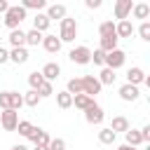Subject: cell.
I'll list each match as a JSON object with an SVG mask.
<instances>
[{
  "instance_id": "1",
  "label": "cell",
  "mask_w": 150,
  "mask_h": 150,
  "mask_svg": "<svg viewBox=\"0 0 150 150\" xmlns=\"http://www.w3.org/2000/svg\"><path fill=\"white\" fill-rule=\"evenodd\" d=\"M26 19V9L21 7V5H9V9L5 12V26L9 28V30H14V28H19L21 26V21Z\"/></svg>"
},
{
  "instance_id": "2",
  "label": "cell",
  "mask_w": 150,
  "mask_h": 150,
  "mask_svg": "<svg viewBox=\"0 0 150 150\" xmlns=\"http://www.w3.org/2000/svg\"><path fill=\"white\" fill-rule=\"evenodd\" d=\"M59 23H61L59 40H61V42H73V40L77 38V21H75V19H68V16H63Z\"/></svg>"
},
{
  "instance_id": "3",
  "label": "cell",
  "mask_w": 150,
  "mask_h": 150,
  "mask_svg": "<svg viewBox=\"0 0 150 150\" xmlns=\"http://www.w3.org/2000/svg\"><path fill=\"white\" fill-rule=\"evenodd\" d=\"M21 105H23V96H21L19 91H2V94H0V108H2V110H7V108L19 110Z\"/></svg>"
},
{
  "instance_id": "4",
  "label": "cell",
  "mask_w": 150,
  "mask_h": 150,
  "mask_svg": "<svg viewBox=\"0 0 150 150\" xmlns=\"http://www.w3.org/2000/svg\"><path fill=\"white\" fill-rule=\"evenodd\" d=\"M124 61H127V54H124L122 49H112V52H105L103 66H105V68H110V70H117V68H122V66H124Z\"/></svg>"
},
{
  "instance_id": "5",
  "label": "cell",
  "mask_w": 150,
  "mask_h": 150,
  "mask_svg": "<svg viewBox=\"0 0 150 150\" xmlns=\"http://www.w3.org/2000/svg\"><path fill=\"white\" fill-rule=\"evenodd\" d=\"M68 59H70L73 63H77V66H87V63H91V49L84 47V45H80V47L70 49Z\"/></svg>"
},
{
  "instance_id": "6",
  "label": "cell",
  "mask_w": 150,
  "mask_h": 150,
  "mask_svg": "<svg viewBox=\"0 0 150 150\" xmlns=\"http://www.w3.org/2000/svg\"><path fill=\"white\" fill-rule=\"evenodd\" d=\"M0 124H2V129H5V131H16L19 112H16V110H12V108L2 110V112H0Z\"/></svg>"
},
{
  "instance_id": "7",
  "label": "cell",
  "mask_w": 150,
  "mask_h": 150,
  "mask_svg": "<svg viewBox=\"0 0 150 150\" xmlns=\"http://www.w3.org/2000/svg\"><path fill=\"white\" fill-rule=\"evenodd\" d=\"M80 80H82V94H87V96H91V98H94L96 94H101V87H103V84H101L94 75H84V77H80Z\"/></svg>"
},
{
  "instance_id": "8",
  "label": "cell",
  "mask_w": 150,
  "mask_h": 150,
  "mask_svg": "<svg viewBox=\"0 0 150 150\" xmlns=\"http://www.w3.org/2000/svg\"><path fill=\"white\" fill-rule=\"evenodd\" d=\"M103 117H105V115H103V108H101L98 103H91V105L84 110V120H87L89 124H96V127H98V124L103 122Z\"/></svg>"
},
{
  "instance_id": "9",
  "label": "cell",
  "mask_w": 150,
  "mask_h": 150,
  "mask_svg": "<svg viewBox=\"0 0 150 150\" xmlns=\"http://www.w3.org/2000/svg\"><path fill=\"white\" fill-rule=\"evenodd\" d=\"M26 138H28V141H33L35 145H49V141H52V138H49V134H47L45 129H40V127H33V129H30V134H28Z\"/></svg>"
},
{
  "instance_id": "10",
  "label": "cell",
  "mask_w": 150,
  "mask_h": 150,
  "mask_svg": "<svg viewBox=\"0 0 150 150\" xmlns=\"http://www.w3.org/2000/svg\"><path fill=\"white\" fill-rule=\"evenodd\" d=\"M138 94H141V91H138V87H136V84H129V82H127V84H122V87H120V98H122V101H127V103L136 101V98H138Z\"/></svg>"
},
{
  "instance_id": "11",
  "label": "cell",
  "mask_w": 150,
  "mask_h": 150,
  "mask_svg": "<svg viewBox=\"0 0 150 150\" xmlns=\"http://www.w3.org/2000/svg\"><path fill=\"white\" fill-rule=\"evenodd\" d=\"M131 0H117L115 2V19H129V14H131Z\"/></svg>"
},
{
  "instance_id": "12",
  "label": "cell",
  "mask_w": 150,
  "mask_h": 150,
  "mask_svg": "<svg viewBox=\"0 0 150 150\" xmlns=\"http://www.w3.org/2000/svg\"><path fill=\"white\" fill-rule=\"evenodd\" d=\"M40 73H42V77H45L47 82H52V80H56V77L61 75V66L54 63V61H49V63H45V68H42Z\"/></svg>"
},
{
  "instance_id": "13",
  "label": "cell",
  "mask_w": 150,
  "mask_h": 150,
  "mask_svg": "<svg viewBox=\"0 0 150 150\" xmlns=\"http://www.w3.org/2000/svg\"><path fill=\"white\" fill-rule=\"evenodd\" d=\"M131 33H134V23L129 19H122L120 23H115V35L117 38H131Z\"/></svg>"
},
{
  "instance_id": "14",
  "label": "cell",
  "mask_w": 150,
  "mask_h": 150,
  "mask_svg": "<svg viewBox=\"0 0 150 150\" xmlns=\"http://www.w3.org/2000/svg\"><path fill=\"white\" fill-rule=\"evenodd\" d=\"M61 45H63V42H61L56 35H42V47H45L49 54H56V52L61 49Z\"/></svg>"
},
{
  "instance_id": "15",
  "label": "cell",
  "mask_w": 150,
  "mask_h": 150,
  "mask_svg": "<svg viewBox=\"0 0 150 150\" xmlns=\"http://www.w3.org/2000/svg\"><path fill=\"white\" fill-rule=\"evenodd\" d=\"M45 14H47V19H49V21H61L63 16H68V14H66V7H63V5H49Z\"/></svg>"
},
{
  "instance_id": "16",
  "label": "cell",
  "mask_w": 150,
  "mask_h": 150,
  "mask_svg": "<svg viewBox=\"0 0 150 150\" xmlns=\"http://www.w3.org/2000/svg\"><path fill=\"white\" fill-rule=\"evenodd\" d=\"M9 61H14L16 66L26 63V61H28V49H26V47H12V52H9Z\"/></svg>"
},
{
  "instance_id": "17",
  "label": "cell",
  "mask_w": 150,
  "mask_h": 150,
  "mask_svg": "<svg viewBox=\"0 0 150 150\" xmlns=\"http://www.w3.org/2000/svg\"><path fill=\"white\" fill-rule=\"evenodd\" d=\"M143 80H145V73H143V68L134 66V68H129V70H127V82H129V84H136V87H138Z\"/></svg>"
},
{
  "instance_id": "18",
  "label": "cell",
  "mask_w": 150,
  "mask_h": 150,
  "mask_svg": "<svg viewBox=\"0 0 150 150\" xmlns=\"http://www.w3.org/2000/svg\"><path fill=\"white\" fill-rule=\"evenodd\" d=\"M131 14H134V19L148 21V16H150V5H148V2H138V5L131 7Z\"/></svg>"
},
{
  "instance_id": "19",
  "label": "cell",
  "mask_w": 150,
  "mask_h": 150,
  "mask_svg": "<svg viewBox=\"0 0 150 150\" xmlns=\"http://www.w3.org/2000/svg\"><path fill=\"white\" fill-rule=\"evenodd\" d=\"M9 45L12 47H26V33L21 30V28H14V30H9Z\"/></svg>"
},
{
  "instance_id": "20",
  "label": "cell",
  "mask_w": 150,
  "mask_h": 150,
  "mask_svg": "<svg viewBox=\"0 0 150 150\" xmlns=\"http://www.w3.org/2000/svg\"><path fill=\"white\" fill-rule=\"evenodd\" d=\"M91 103H94V98L87 96V94H75V96H73V105H75L77 110H82V112H84Z\"/></svg>"
},
{
  "instance_id": "21",
  "label": "cell",
  "mask_w": 150,
  "mask_h": 150,
  "mask_svg": "<svg viewBox=\"0 0 150 150\" xmlns=\"http://www.w3.org/2000/svg\"><path fill=\"white\" fill-rule=\"evenodd\" d=\"M124 138H127V145H134V148L143 143V138H141V129H131V127H129V129L124 131Z\"/></svg>"
},
{
  "instance_id": "22",
  "label": "cell",
  "mask_w": 150,
  "mask_h": 150,
  "mask_svg": "<svg viewBox=\"0 0 150 150\" xmlns=\"http://www.w3.org/2000/svg\"><path fill=\"white\" fill-rule=\"evenodd\" d=\"M49 23H52V21H49V19H47V14H42V12H38V14H35V19H33V28H35V30H40V33H45V30L49 28Z\"/></svg>"
},
{
  "instance_id": "23",
  "label": "cell",
  "mask_w": 150,
  "mask_h": 150,
  "mask_svg": "<svg viewBox=\"0 0 150 150\" xmlns=\"http://www.w3.org/2000/svg\"><path fill=\"white\" fill-rule=\"evenodd\" d=\"M117 35H105V38H101V45H98V49H103V52H112V49H117Z\"/></svg>"
},
{
  "instance_id": "24",
  "label": "cell",
  "mask_w": 150,
  "mask_h": 150,
  "mask_svg": "<svg viewBox=\"0 0 150 150\" xmlns=\"http://www.w3.org/2000/svg\"><path fill=\"white\" fill-rule=\"evenodd\" d=\"M115 138H117V134H115L110 127H105V129H101V131H98V141H101L103 145H112V143H115Z\"/></svg>"
},
{
  "instance_id": "25",
  "label": "cell",
  "mask_w": 150,
  "mask_h": 150,
  "mask_svg": "<svg viewBox=\"0 0 150 150\" xmlns=\"http://www.w3.org/2000/svg\"><path fill=\"white\" fill-rule=\"evenodd\" d=\"M110 129H112L115 134H117V131H127V129H129V120H127V117H122V115H117V117H112Z\"/></svg>"
},
{
  "instance_id": "26",
  "label": "cell",
  "mask_w": 150,
  "mask_h": 150,
  "mask_svg": "<svg viewBox=\"0 0 150 150\" xmlns=\"http://www.w3.org/2000/svg\"><path fill=\"white\" fill-rule=\"evenodd\" d=\"M26 45H30V47L42 45V33H40V30H35V28H30V30L26 33Z\"/></svg>"
},
{
  "instance_id": "27",
  "label": "cell",
  "mask_w": 150,
  "mask_h": 150,
  "mask_svg": "<svg viewBox=\"0 0 150 150\" xmlns=\"http://www.w3.org/2000/svg\"><path fill=\"white\" fill-rule=\"evenodd\" d=\"M21 7L28 12V9H35V12H40V9H45L47 7V0H21Z\"/></svg>"
},
{
  "instance_id": "28",
  "label": "cell",
  "mask_w": 150,
  "mask_h": 150,
  "mask_svg": "<svg viewBox=\"0 0 150 150\" xmlns=\"http://www.w3.org/2000/svg\"><path fill=\"white\" fill-rule=\"evenodd\" d=\"M56 105L63 108V110L70 108V105H73V96H70L68 91H59V94H56Z\"/></svg>"
},
{
  "instance_id": "29",
  "label": "cell",
  "mask_w": 150,
  "mask_h": 150,
  "mask_svg": "<svg viewBox=\"0 0 150 150\" xmlns=\"http://www.w3.org/2000/svg\"><path fill=\"white\" fill-rule=\"evenodd\" d=\"M115 77H117V75H115V70H110V68H103V70H101V75H98L96 80H98L101 84H112V82H115Z\"/></svg>"
},
{
  "instance_id": "30",
  "label": "cell",
  "mask_w": 150,
  "mask_h": 150,
  "mask_svg": "<svg viewBox=\"0 0 150 150\" xmlns=\"http://www.w3.org/2000/svg\"><path fill=\"white\" fill-rule=\"evenodd\" d=\"M66 91H68L70 96H75V94H82V80H80V77H73V80H68V87H66Z\"/></svg>"
},
{
  "instance_id": "31",
  "label": "cell",
  "mask_w": 150,
  "mask_h": 150,
  "mask_svg": "<svg viewBox=\"0 0 150 150\" xmlns=\"http://www.w3.org/2000/svg\"><path fill=\"white\" fill-rule=\"evenodd\" d=\"M40 101H42V96H40V94L35 91V89H30V91H28V94L23 96V105H30V108H35V105H38Z\"/></svg>"
},
{
  "instance_id": "32",
  "label": "cell",
  "mask_w": 150,
  "mask_h": 150,
  "mask_svg": "<svg viewBox=\"0 0 150 150\" xmlns=\"http://www.w3.org/2000/svg\"><path fill=\"white\" fill-rule=\"evenodd\" d=\"M98 35H101V38H105V35H115V23H112V21H103V23L98 26Z\"/></svg>"
},
{
  "instance_id": "33",
  "label": "cell",
  "mask_w": 150,
  "mask_h": 150,
  "mask_svg": "<svg viewBox=\"0 0 150 150\" xmlns=\"http://www.w3.org/2000/svg\"><path fill=\"white\" fill-rule=\"evenodd\" d=\"M42 82H45L42 73H38V70H35V73H30V75H28V84H30V89H35V91H38V87H40Z\"/></svg>"
},
{
  "instance_id": "34",
  "label": "cell",
  "mask_w": 150,
  "mask_h": 150,
  "mask_svg": "<svg viewBox=\"0 0 150 150\" xmlns=\"http://www.w3.org/2000/svg\"><path fill=\"white\" fill-rule=\"evenodd\" d=\"M138 35H141V40L150 42V21H141V26H138Z\"/></svg>"
},
{
  "instance_id": "35",
  "label": "cell",
  "mask_w": 150,
  "mask_h": 150,
  "mask_svg": "<svg viewBox=\"0 0 150 150\" xmlns=\"http://www.w3.org/2000/svg\"><path fill=\"white\" fill-rule=\"evenodd\" d=\"M38 94H40L42 98H45V96H52V94H54V87H52V82H47V80H45V82L38 87Z\"/></svg>"
},
{
  "instance_id": "36",
  "label": "cell",
  "mask_w": 150,
  "mask_h": 150,
  "mask_svg": "<svg viewBox=\"0 0 150 150\" xmlns=\"http://www.w3.org/2000/svg\"><path fill=\"white\" fill-rule=\"evenodd\" d=\"M30 129H33V124H30L28 120H19V124H16V131H19L21 136H28V134H30Z\"/></svg>"
},
{
  "instance_id": "37",
  "label": "cell",
  "mask_w": 150,
  "mask_h": 150,
  "mask_svg": "<svg viewBox=\"0 0 150 150\" xmlns=\"http://www.w3.org/2000/svg\"><path fill=\"white\" fill-rule=\"evenodd\" d=\"M47 148H49V150H66V141H63V138H52Z\"/></svg>"
},
{
  "instance_id": "38",
  "label": "cell",
  "mask_w": 150,
  "mask_h": 150,
  "mask_svg": "<svg viewBox=\"0 0 150 150\" xmlns=\"http://www.w3.org/2000/svg\"><path fill=\"white\" fill-rule=\"evenodd\" d=\"M103 59H105V52H103V49H96V52H91V61H94L96 66H103Z\"/></svg>"
},
{
  "instance_id": "39",
  "label": "cell",
  "mask_w": 150,
  "mask_h": 150,
  "mask_svg": "<svg viewBox=\"0 0 150 150\" xmlns=\"http://www.w3.org/2000/svg\"><path fill=\"white\" fill-rule=\"evenodd\" d=\"M141 138H143V143H148V141H150V124H145V127L141 129Z\"/></svg>"
},
{
  "instance_id": "40",
  "label": "cell",
  "mask_w": 150,
  "mask_h": 150,
  "mask_svg": "<svg viewBox=\"0 0 150 150\" xmlns=\"http://www.w3.org/2000/svg\"><path fill=\"white\" fill-rule=\"evenodd\" d=\"M7 61H9V52L0 45V66H2V63H7Z\"/></svg>"
},
{
  "instance_id": "41",
  "label": "cell",
  "mask_w": 150,
  "mask_h": 150,
  "mask_svg": "<svg viewBox=\"0 0 150 150\" xmlns=\"http://www.w3.org/2000/svg\"><path fill=\"white\" fill-rule=\"evenodd\" d=\"M84 5H87L89 9H98V7L103 5V0H84Z\"/></svg>"
},
{
  "instance_id": "42",
  "label": "cell",
  "mask_w": 150,
  "mask_h": 150,
  "mask_svg": "<svg viewBox=\"0 0 150 150\" xmlns=\"http://www.w3.org/2000/svg\"><path fill=\"white\" fill-rule=\"evenodd\" d=\"M7 9H9V2L7 0H0V14H5Z\"/></svg>"
},
{
  "instance_id": "43",
  "label": "cell",
  "mask_w": 150,
  "mask_h": 150,
  "mask_svg": "<svg viewBox=\"0 0 150 150\" xmlns=\"http://www.w3.org/2000/svg\"><path fill=\"white\" fill-rule=\"evenodd\" d=\"M12 150H28L26 145H21V143H16V145H12Z\"/></svg>"
},
{
  "instance_id": "44",
  "label": "cell",
  "mask_w": 150,
  "mask_h": 150,
  "mask_svg": "<svg viewBox=\"0 0 150 150\" xmlns=\"http://www.w3.org/2000/svg\"><path fill=\"white\" fill-rule=\"evenodd\" d=\"M117 150H136V148H134V145H127V143H124V145H120Z\"/></svg>"
},
{
  "instance_id": "45",
  "label": "cell",
  "mask_w": 150,
  "mask_h": 150,
  "mask_svg": "<svg viewBox=\"0 0 150 150\" xmlns=\"http://www.w3.org/2000/svg\"><path fill=\"white\" fill-rule=\"evenodd\" d=\"M33 150H49V148H47V145H35Z\"/></svg>"
},
{
  "instance_id": "46",
  "label": "cell",
  "mask_w": 150,
  "mask_h": 150,
  "mask_svg": "<svg viewBox=\"0 0 150 150\" xmlns=\"http://www.w3.org/2000/svg\"><path fill=\"white\" fill-rule=\"evenodd\" d=\"M7 2H9V0H7Z\"/></svg>"
}]
</instances>
